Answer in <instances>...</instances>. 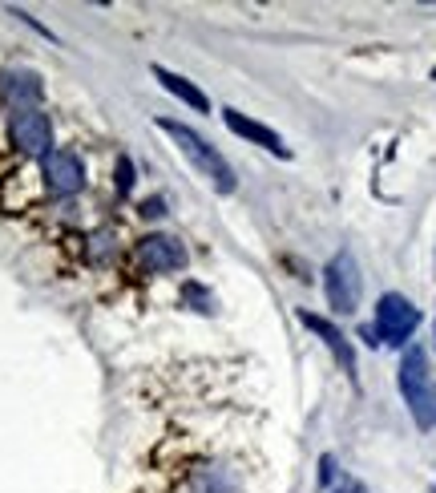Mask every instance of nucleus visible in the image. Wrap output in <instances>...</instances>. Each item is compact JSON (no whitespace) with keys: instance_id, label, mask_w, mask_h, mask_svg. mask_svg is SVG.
<instances>
[{"instance_id":"5","label":"nucleus","mask_w":436,"mask_h":493,"mask_svg":"<svg viewBox=\"0 0 436 493\" xmlns=\"http://www.w3.org/2000/svg\"><path fill=\"white\" fill-rule=\"evenodd\" d=\"M8 138H13V146L21 150L25 158H49L53 150V122L49 114H41V109H16L13 122H8Z\"/></svg>"},{"instance_id":"2","label":"nucleus","mask_w":436,"mask_h":493,"mask_svg":"<svg viewBox=\"0 0 436 493\" xmlns=\"http://www.w3.org/2000/svg\"><path fill=\"white\" fill-rule=\"evenodd\" d=\"M401 393L404 405L412 413V421L421 425L424 433L436 429V376L429 368V356L424 348H408L401 360Z\"/></svg>"},{"instance_id":"4","label":"nucleus","mask_w":436,"mask_h":493,"mask_svg":"<svg viewBox=\"0 0 436 493\" xmlns=\"http://www.w3.org/2000/svg\"><path fill=\"white\" fill-rule=\"evenodd\" d=\"M416 328H421V312L412 308V300H404L401 292L380 295V303H376V336H380V344L404 348Z\"/></svg>"},{"instance_id":"10","label":"nucleus","mask_w":436,"mask_h":493,"mask_svg":"<svg viewBox=\"0 0 436 493\" xmlns=\"http://www.w3.org/2000/svg\"><path fill=\"white\" fill-rule=\"evenodd\" d=\"M154 77H157V86H162L166 93H174L178 101H187L194 114H210V98H207V93H202L198 86H194V81L182 77V73L166 69V65H154Z\"/></svg>"},{"instance_id":"14","label":"nucleus","mask_w":436,"mask_h":493,"mask_svg":"<svg viewBox=\"0 0 436 493\" xmlns=\"http://www.w3.org/2000/svg\"><path fill=\"white\" fill-rule=\"evenodd\" d=\"M340 493H364V489H356V486H351V489H340Z\"/></svg>"},{"instance_id":"13","label":"nucleus","mask_w":436,"mask_h":493,"mask_svg":"<svg viewBox=\"0 0 436 493\" xmlns=\"http://www.w3.org/2000/svg\"><path fill=\"white\" fill-rule=\"evenodd\" d=\"M142 215H146V219L162 215V199H150V202H142Z\"/></svg>"},{"instance_id":"11","label":"nucleus","mask_w":436,"mask_h":493,"mask_svg":"<svg viewBox=\"0 0 436 493\" xmlns=\"http://www.w3.org/2000/svg\"><path fill=\"white\" fill-rule=\"evenodd\" d=\"M0 98L16 109H36V101H41V77L36 73H5L0 77Z\"/></svg>"},{"instance_id":"1","label":"nucleus","mask_w":436,"mask_h":493,"mask_svg":"<svg viewBox=\"0 0 436 493\" xmlns=\"http://www.w3.org/2000/svg\"><path fill=\"white\" fill-rule=\"evenodd\" d=\"M157 129H166V134L178 142V150H182V158L194 166V170L202 174L210 186H215L218 194H235V186H238V179H235V170H230V162L218 154V146H210L207 138L198 134V129H190V126H182V122H174V118H157Z\"/></svg>"},{"instance_id":"15","label":"nucleus","mask_w":436,"mask_h":493,"mask_svg":"<svg viewBox=\"0 0 436 493\" xmlns=\"http://www.w3.org/2000/svg\"><path fill=\"white\" fill-rule=\"evenodd\" d=\"M432 81H436V69H432Z\"/></svg>"},{"instance_id":"8","label":"nucleus","mask_w":436,"mask_h":493,"mask_svg":"<svg viewBox=\"0 0 436 493\" xmlns=\"http://www.w3.org/2000/svg\"><path fill=\"white\" fill-rule=\"evenodd\" d=\"M222 122L230 126V134H238V138H247V142H255V146H263L267 154H275V158H291V150L283 146V138L275 134L271 126H263V122H255V118H247V114H238V109H222Z\"/></svg>"},{"instance_id":"6","label":"nucleus","mask_w":436,"mask_h":493,"mask_svg":"<svg viewBox=\"0 0 436 493\" xmlns=\"http://www.w3.org/2000/svg\"><path fill=\"white\" fill-rule=\"evenodd\" d=\"M41 179L45 190L57 194V199H69L86 186V166L73 150H53L49 158H41Z\"/></svg>"},{"instance_id":"7","label":"nucleus","mask_w":436,"mask_h":493,"mask_svg":"<svg viewBox=\"0 0 436 493\" xmlns=\"http://www.w3.org/2000/svg\"><path fill=\"white\" fill-rule=\"evenodd\" d=\"M137 263L154 275L182 272V267H187V247L174 235H146L142 243H137Z\"/></svg>"},{"instance_id":"12","label":"nucleus","mask_w":436,"mask_h":493,"mask_svg":"<svg viewBox=\"0 0 436 493\" xmlns=\"http://www.w3.org/2000/svg\"><path fill=\"white\" fill-rule=\"evenodd\" d=\"M114 182H117V194H129V190H134V162H129V158H117Z\"/></svg>"},{"instance_id":"3","label":"nucleus","mask_w":436,"mask_h":493,"mask_svg":"<svg viewBox=\"0 0 436 493\" xmlns=\"http://www.w3.org/2000/svg\"><path fill=\"white\" fill-rule=\"evenodd\" d=\"M323 292H328V308L336 315H351L360 308V292H364V279H360V263L351 251H340L336 259L323 272Z\"/></svg>"},{"instance_id":"9","label":"nucleus","mask_w":436,"mask_h":493,"mask_svg":"<svg viewBox=\"0 0 436 493\" xmlns=\"http://www.w3.org/2000/svg\"><path fill=\"white\" fill-rule=\"evenodd\" d=\"M299 324L303 328H311L315 336H319L323 344L331 348V356L340 360V368L348 372V376H356V352H351V344L343 340V332L336 328L331 320H323V315H315V312H299Z\"/></svg>"}]
</instances>
